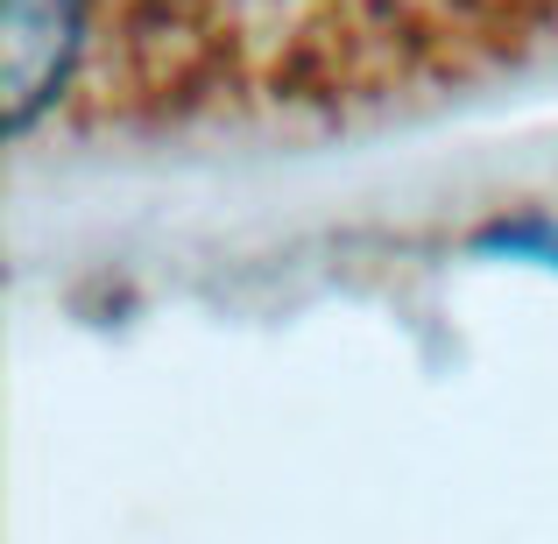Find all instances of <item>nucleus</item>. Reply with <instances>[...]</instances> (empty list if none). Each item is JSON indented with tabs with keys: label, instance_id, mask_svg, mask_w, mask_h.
<instances>
[{
	"label": "nucleus",
	"instance_id": "f257e3e1",
	"mask_svg": "<svg viewBox=\"0 0 558 544\" xmlns=\"http://www.w3.org/2000/svg\"><path fill=\"white\" fill-rule=\"evenodd\" d=\"M558 0H8L14 135L241 107H347L488 64Z\"/></svg>",
	"mask_w": 558,
	"mask_h": 544
}]
</instances>
